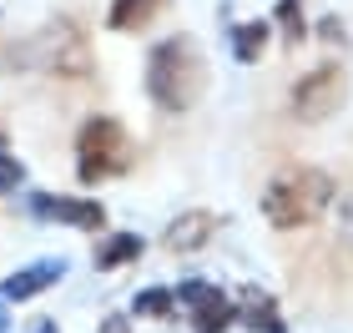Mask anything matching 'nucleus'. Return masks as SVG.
<instances>
[{"mask_svg": "<svg viewBox=\"0 0 353 333\" xmlns=\"http://www.w3.org/2000/svg\"><path fill=\"white\" fill-rule=\"evenodd\" d=\"M207 86V66H202V51L192 46L187 36H167L162 46H152L147 56V97L162 106V111H192Z\"/></svg>", "mask_w": 353, "mask_h": 333, "instance_id": "obj_1", "label": "nucleus"}, {"mask_svg": "<svg viewBox=\"0 0 353 333\" xmlns=\"http://www.w3.org/2000/svg\"><path fill=\"white\" fill-rule=\"evenodd\" d=\"M333 202V177L318 167H288L268 182L263 192V217L272 228H308L328 212Z\"/></svg>", "mask_w": 353, "mask_h": 333, "instance_id": "obj_2", "label": "nucleus"}, {"mask_svg": "<svg viewBox=\"0 0 353 333\" xmlns=\"http://www.w3.org/2000/svg\"><path fill=\"white\" fill-rule=\"evenodd\" d=\"M26 56H30V66H36V71L56 76V81H86V76H96L91 41L81 36V26H76L71 15L46 21L36 36L26 41Z\"/></svg>", "mask_w": 353, "mask_h": 333, "instance_id": "obj_3", "label": "nucleus"}, {"mask_svg": "<svg viewBox=\"0 0 353 333\" xmlns=\"http://www.w3.org/2000/svg\"><path fill=\"white\" fill-rule=\"evenodd\" d=\"M132 167V141H126V126L117 117H91L81 132H76V177L86 187L121 177Z\"/></svg>", "mask_w": 353, "mask_h": 333, "instance_id": "obj_4", "label": "nucleus"}, {"mask_svg": "<svg viewBox=\"0 0 353 333\" xmlns=\"http://www.w3.org/2000/svg\"><path fill=\"white\" fill-rule=\"evenodd\" d=\"M343 97H348L343 66L323 61V66H313V71L293 86V117H298V121H323V117H333V111L343 106Z\"/></svg>", "mask_w": 353, "mask_h": 333, "instance_id": "obj_5", "label": "nucleus"}, {"mask_svg": "<svg viewBox=\"0 0 353 333\" xmlns=\"http://www.w3.org/2000/svg\"><path fill=\"white\" fill-rule=\"evenodd\" d=\"M172 293L192 313V333H228V323H237V303L207 278H182Z\"/></svg>", "mask_w": 353, "mask_h": 333, "instance_id": "obj_6", "label": "nucleus"}, {"mask_svg": "<svg viewBox=\"0 0 353 333\" xmlns=\"http://www.w3.org/2000/svg\"><path fill=\"white\" fill-rule=\"evenodd\" d=\"M26 212L41 222H66V228L96 232L106 222V208L96 197H61V192H26Z\"/></svg>", "mask_w": 353, "mask_h": 333, "instance_id": "obj_7", "label": "nucleus"}, {"mask_svg": "<svg viewBox=\"0 0 353 333\" xmlns=\"http://www.w3.org/2000/svg\"><path fill=\"white\" fill-rule=\"evenodd\" d=\"M66 258H41V263H26V268H15V273L0 283V293L10 298V303H26V298H41L46 288H56L61 278H66Z\"/></svg>", "mask_w": 353, "mask_h": 333, "instance_id": "obj_8", "label": "nucleus"}, {"mask_svg": "<svg viewBox=\"0 0 353 333\" xmlns=\"http://www.w3.org/2000/svg\"><path fill=\"white\" fill-rule=\"evenodd\" d=\"M217 228H222V222L207 212V208H192V212H182V217L167 222L162 243H167V252H197V248H207V237H212Z\"/></svg>", "mask_w": 353, "mask_h": 333, "instance_id": "obj_9", "label": "nucleus"}, {"mask_svg": "<svg viewBox=\"0 0 353 333\" xmlns=\"http://www.w3.org/2000/svg\"><path fill=\"white\" fill-rule=\"evenodd\" d=\"M237 323L252 328V333H288L278 303H272V293L258 288V283H248V288L237 293Z\"/></svg>", "mask_w": 353, "mask_h": 333, "instance_id": "obj_10", "label": "nucleus"}, {"mask_svg": "<svg viewBox=\"0 0 353 333\" xmlns=\"http://www.w3.org/2000/svg\"><path fill=\"white\" fill-rule=\"evenodd\" d=\"M268 36H272L268 21H237L232 26V56L243 61V66H252V61L268 51Z\"/></svg>", "mask_w": 353, "mask_h": 333, "instance_id": "obj_11", "label": "nucleus"}, {"mask_svg": "<svg viewBox=\"0 0 353 333\" xmlns=\"http://www.w3.org/2000/svg\"><path fill=\"white\" fill-rule=\"evenodd\" d=\"M162 6H167V0H111L106 21H111V30H141Z\"/></svg>", "mask_w": 353, "mask_h": 333, "instance_id": "obj_12", "label": "nucleus"}, {"mask_svg": "<svg viewBox=\"0 0 353 333\" xmlns=\"http://www.w3.org/2000/svg\"><path fill=\"white\" fill-rule=\"evenodd\" d=\"M132 258H141V237L137 232H111L106 243L96 248V268H101V273H111V268H121Z\"/></svg>", "mask_w": 353, "mask_h": 333, "instance_id": "obj_13", "label": "nucleus"}, {"mask_svg": "<svg viewBox=\"0 0 353 333\" xmlns=\"http://www.w3.org/2000/svg\"><path fill=\"white\" fill-rule=\"evenodd\" d=\"M132 313H137V319H172V313H176V293L172 288H147V293H137Z\"/></svg>", "mask_w": 353, "mask_h": 333, "instance_id": "obj_14", "label": "nucleus"}, {"mask_svg": "<svg viewBox=\"0 0 353 333\" xmlns=\"http://www.w3.org/2000/svg\"><path fill=\"white\" fill-rule=\"evenodd\" d=\"M272 21L283 26V41H288V46L308 41V21H303V6H298V0H283V6L272 10Z\"/></svg>", "mask_w": 353, "mask_h": 333, "instance_id": "obj_15", "label": "nucleus"}, {"mask_svg": "<svg viewBox=\"0 0 353 333\" xmlns=\"http://www.w3.org/2000/svg\"><path fill=\"white\" fill-rule=\"evenodd\" d=\"M15 187H26V167L0 147V192H15Z\"/></svg>", "mask_w": 353, "mask_h": 333, "instance_id": "obj_16", "label": "nucleus"}, {"mask_svg": "<svg viewBox=\"0 0 353 333\" xmlns=\"http://www.w3.org/2000/svg\"><path fill=\"white\" fill-rule=\"evenodd\" d=\"M318 41H328V46H343V41H348L339 15H323V21H318Z\"/></svg>", "mask_w": 353, "mask_h": 333, "instance_id": "obj_17", "label": "nucleus"}, {"mask_svg": "<svg viewBox=\"0 0 353 333\" xmlns=\"http://www.w3.org/2000/svg\"><path fill=\"white\" fill-rule=\"evenodd\" d=\"M96 333H132V319H126V313H111V319H101Z\"/></svg>", "mask_w": 353, "mask_h": 333, "instance_id": "obj_18", "label": "nucleus"}, {"mask_svg": "<svg viewBox=\"0 0 353 333\" xmlns=\"http://www.w3.org/2000/svg\"><path fill=\"white\" fill-rule=\"evenodd\" d=\"M36 333H61V328H56V323H51V319H46V323H41V328H36Z\"/></svg>", "mask_w": 353, "mask_h": 333, "instance_id": "obj_19", "label": "nucleus"}, {"mask_svg": "<svg viewBox=\"0 0 353 333\" xmlns=\"http://www.w3.org/2000/svg\"><path fill=\"white\" fill-rule=\"evenodd\" d=\"M6 323H10V313H6V303H0V333H6Z\"/></svg>", "mask_w": 353, "mask_h": 333, "instance_id": "obj_20", "label": "nucleus"}, {"mask_svg": "<svg viewBox=\"0 0 353 333\" xmlns=\"http://www.w3.org/2000/svg\"><path fill=\"white\" fill-rule=\"evenodd\" d=\"M0 147H6V126H0Z\"/></svg>", "mask_w": 353, "mask_h": 333, "instance_id": "obj_21", "label": "nucleus"}]
</instances>
